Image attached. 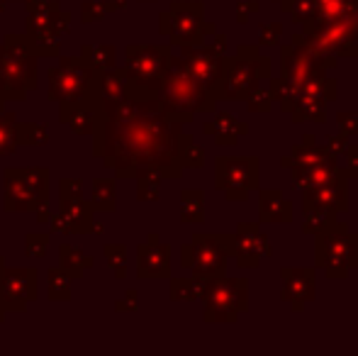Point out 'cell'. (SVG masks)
<instances>
[{"instance_id":"obj_16","label":"cell","mask_w":358,"mask_h":356,"mask_svg":"<svg viewBox=\"0 0 358 356\" xmlns=\"http://www.w3.org/2000/svg\"><path fill=\"white\" fill-rule=\"evenodd\" d=\"M259 218L261 222H292V203L275 188L259 190Z\"/></svg>"},{"instance_id":"obj_25","label":"cell","mask_w":358,"mask_h":356,"mask_svg":"<svg viewBox=\"0 0 358 356\" xmlns=\"http://www.w3.org/2000/svg\"><path fill=\"white\" fill-rule=\"evenodd\" d=\"M278 3H280V5H285V3H287V0H278Z\"/></svg>"},{"instance_id":"obj_6","label":"cell","mask_w":358,"mask_h":356,"mask_svg":"<svg viewBox=\"0 0 358 356\" xmlns=\"http://www.w3.org/2000/svg\"><path fill=\"white\" fill-rule=\"evenodd\" d=\"M205 320L210 322H234L236 315L249 310V283L236 278H217L205 285Z\"/></svg>"},{"instance_id":"obj_13","label":"cell","mask_w":358,"mask_h":356,"mask_svg":"<svg viewBox=\"0 0 358 356\" xmlns=\"http://www.w3.org/2000/svg\"><path fill=\"white\" fill-rule=\"evenodd\" d=\"M283 300L292 310H302L315 298V269H283Z\"/></svg>"},{"instance_id":"obj_2","label":"cell","mask_w":358,"mask_h":356,"mask_svg":"<svg viewBox=\"0 0 358 356\" xmlns=\"http://www.w3.org/2000/svg\"><path fill=\"white\" fill-rule=\"evenodd\" d=\"M305 42L329 57H358V0L349 13L322 24H302Z\"/></svg>"},{"instance_id":"obj_7","label":"cell","mask_w":358,"mask_h":356,"mask_svg":"<svg viewBox=\"0 0 358 356\" xmlns=\"http://www.w3.org/2000/svg\"><path fill=\"white\" fill-rule=\"evenodd\" d=\"M236 249L234 234H195L193 247L183 249V264L193 266L198 276H222L224 262Z\"/></svg>"},{"instance_id":"obj_22","label":"cell","mask_w":358,"mask_h":356,"mask_svg":"<svg viewBox=\"0 0 358 356\" xmlns=\"http://www.w3.org/2000/svg\"><path fill=\"white\" fill-rule=\"evenodd\" d=\"M339 120V127H341V134H356L358 132V113H339L336 115Z\"/></svg>"},{"instance_id":"obj_3","label":"cell","mask_w":358,"mask_h":356,"mask_svg":"<svg viewBox=\"0 0 358 356\" xmlns=\"http://www.w3.org/2000/svg\"><path fill=\"white\" fill-rule=\"evenodd\" d=\"M317 266L329 278H346L349 269L358 266V237L341 222H331L317 232Z\"/></svg>"},{"instance_id":"obj_21","label":"cell","mask_w":358,"mask_h":356,"mask_svg":"<svg viewBox=\"0 0 358 356\" xmlns=\"http://www.w3.org/2000/svg\"><path fill=\"white\" fill-rule=\"evenodd\" d=\"M271 93H266V88L261 86V88H256L254 93L246 98V103H249V110L251 113H266V110L271 108Z\"/></svg>"},{"instance_id":"obj_8","label":"cell","mask_w":358,"mask_h":356,"mask_svg":"<svg viewBox=\"0 0 358 356\" xmlns=\"http://www.w3.org/2000/svg\"><path fill=\"white\" fill-rule=\"evenodd\" d=\"M217 188L224 190L229 200H246L249 190L259 188V159H217Z\"/></svg>"},{"instance_id":"obj_14","label":"cell","mask_w":358,"mask_h":356,"mask_svg":"<svg viewBox=\"0 0 358 356\" xmlns=\"http://www.w3.org/2000/svg\"><path fill=\"white\" fill-rule=\"evenodd\" d=\"M339 159L334 152H331L327 144H317L315 134H307L302 139V144L292 147V152L283 157V169H297V166H315V164H327V162H334Z\"/></svg>"},{"instance_id":"obj_20","label":"cell","mask_w":358,"mask_h":356,"mask_svg":"<svg viewBox=\"0 0 358 356\" xmlns=\"http://www.w3.org/2000/svg\"><path fill=\"white\" fill-rule=\"evenodd\" d=\"M307 220H305V232H312V234H317L320 229H324L327 225H331L334 222V218L336 215H331V213H322V210H307Z\"/></svg>"},{"instance_id":"obj_18","label":"cell","mask_w":358,"mask_h":356,"mask_svg":"<svg viewBox=\"0 0 358 356\" xmlns=\"http://www.w3.org/2000/svg\"><path fill=\"white\" fill-rule=\"evenodd\" d=\"M205 132L217 134V144H229L231 147V144H236V139L241 134L249 132V127L244 122H239L236 118H231V115H220L215 120V124H205Z\"/></svg>"},{"instance_id":"obj_15","label":"cell","mask_w":358,"mask_h":356,"mask_svg":"<svg viewBox=\"0 0 358 356\" xmlns=\"http://www.w3.org/2000/svg\"><path fill=\"white\" fill-rule=\"evenodd\" d=\"M290 171H292V185H295L297 190L315 188V185L329 183V180L341 176L339 159L327 162V164H315V166H297V169H290Z\"/></svg>"},{"instance_id":"obj_1","label":"cell","mask_w":358,"mask_h":356,"mask_svg":"<svg viewBox=\"0 0 358 356\" xmlns=\"http://www.w3.org/2000/svg\"><path fill=\"white\" fill-rule=\"evenodd\" d=\"M271 76V62L259 57V47H239L236 57L224 59L220 98L244 100L261 88V81Z\"/></svg>"},{"instance_id":"obj_9","label":"cell","mask_w":358,"mask_h":356,"mask_svg":"<svg viewBox=\"0 0 358 356\" xmlns=\"http://www.w3.org/2000/svg\"><path fill=\"white\" fill-rule=\"evenodd\" d=\"M217 47L208 49H185V66H188L190 76L200 83L205 90L213 93L215 100H220V86H222V73H224V39H217Z\"/></svg>"},{"instance_id":"obj_10","label":"cell","mask_w":358,"mask_h":356,"mask_svg":"<svg viewBox=\"0 0 358 356\" xmlns=\"http://www.w3.org/2000/svg\"><path fill=\"white\" fill-rule=\"evenodd\" d=\"M349 198V190H346V178L339 176L329 183L315 185V188H305L302 190V210H322V213H331L339 215L349 208L346 203Z\"/></svg>"},{"instance_id":"obj_24","label":"cell","mask_w":358,"mask_h":356,"mask_svg":"<svg viewBox=\"0 0 358 356\" xmlns=\"http://www.w3.org/2000/svg\"><path fill=\"white\" fill-rule=\"evenodd\" d=\"M259 3H239V20L244 22V17H249V13H256Z\"/></svg>"},{"instance_id":"obj_19","label":"cell","mask_w":358,"mask_h":356,"mask_svg":"<svg viewBox=\"0 0 358 356\" xmlns=\"http://www.w3.org/2000/svg\"><path fill=\"white\" fill-rule=\"evenodd\" d=\"M356 0H315V17L305 24H322L329 20L339 17V15L349 13L354 8Z\"/></svg>"},{"instance_id":"obj_4","label":"cell","mask_w":358,"mask_h":356,"mask_svg":"<svg viewBox=\"0 0 358 356\" xmlns=\"http://www.w3.org/2000/svg\"><path fill=\"white\" fill-rule=\"evenodd\" d=\"M215 98L210 90H205L190 76L188 66L183 62H176L171 71L164 76V110L190 120V115L198 110H213Z\"/></svg>"},{"instance_id":"obj_17","label":"cell","mask_w":358,"mask_h":356,"mask_svg":"<svg viewBox=\"0 0 358 356\" xmlns=\"http://www.w3.org/2000/svg\"><path fill=\"white\" fill-rule=\"evenodd\" d=\"M290 118H292V122H305V120H312V122H324L327 120V103L322 98H315V95H300L297 103L290 108Z\"/></svg>"},{"instance_id":"obj_5","label":"cell","mask_w":358,"mask_h":356,"mask_svg":"<svg viewBox=\"0 0 358 356\" xmlns=\"http://www.w3.org/2000/svg\"><path fill=\"white\" fill-rule=\"evenodd\" d=\"M292 44L283 47L280 52V71H283V81L292 83L295 88H305V83H310L312 78L327 76V69L336 66V59L329 54H320L317 49H312L305 42L302 34H292ZM305 95V93H302Z\"/></svg>"},{"instance_id":"obj_11","label":"cell","mask_w":358,"mask_h":356,"mask_svg":"<svg viewBox=\"0 0 358 356\" xmlns=\"http://www.w3.org/2000/svg\"><path fill=\"white\" fill-rule=\"evenodd\" d=\"M234 239H236L234 257H236V264H239L241 269H256L261 264V259L271 257L268 237L261 232V227L256 222L239 225Z\"/></svg>"},{"instance_id":"obj_23","label":"cell","mask_w":358,"mask_h":356,"mask_svg":"<svg viewBox=\"0 0 358 356\" xmlns=\"http://www.w3.org/2000/svg\"><path fill=\"white\" fill-rule=\"evenodd\" d=\"M280 32H283V29H280L278 22L266 24V27L261 29V44H264V47H271V44H275V42H278V37H280Z\"/></svg>"},{"instance_id":"obj_12","label":"cell","mask_w":358,"mask_h":356,"mask_svg":"<svg viewBox=\"0 0 358 356\" xmlns=\"http://www.w3.org/2000/svg\"><path fill=\"white\" fill-rule=\"evenodd\" d=\"M171 15L176 17L173 39L180 44H198L203 32H215L210 24L203 22V5L200 3H173Z\"/></svg>"}]
</instances>
